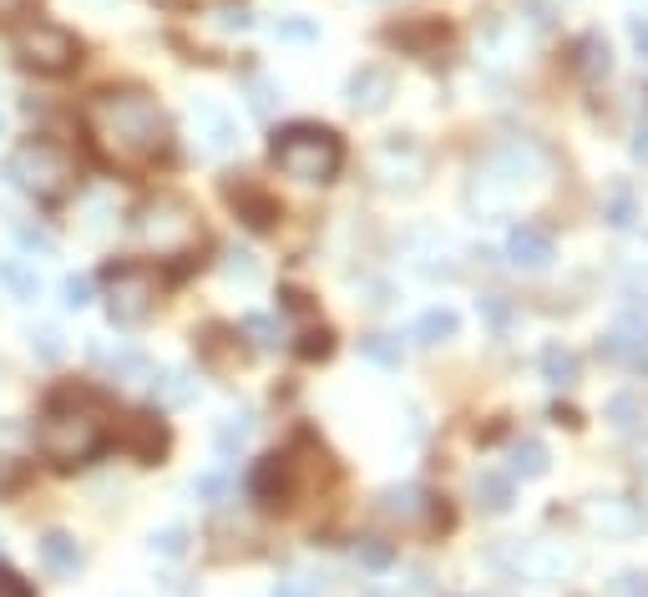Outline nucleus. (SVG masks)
Returning a JSON list of instances; mask_svg holds the SVG:
<instances>
[{
  "label": "nucleus",
  "mask_w": 648,
  "mask_h": 597,
  "mask_svg": "<svg viewBox=\"0 0 648 597\" xmlns=\"http://www.w3.org/2000/svg\"><path fill=\"white\" fill-rule=\"evenodd\" d=\"M0 597H36V587L25 583L15 567H0Z\"/></svg>",
  "instance_id": "de8ad7c7"
},
{
  "label": "nucleus",
  "mask_w": 648,
  "mask_h": 597,
  "mask_svg": "<svg viewBox=\"0 0 648 597\" xmlns=\"http://www.w3.org/2000/svg\"><path fill=\"white\" fill-rule=\"evenodd\" d=\"M86 137L112 168H153L168 153V117L147 92L137 86H117V92H96L82 112Z\"/></svg>",
  "instance_id": "f257e3e1"
},
{
  "label": "nucleus",
  "mask_w": 648,
  "mask_h": 597,
  "mask_svg": "<svg viewBox=\"0 0 648 597\" xmlns=\"http://www.w3.org/2000/svg\"><path fill=\"white\" fill-rule=\"evenodd\" d=\"M36 446L51 467H82L107 446V410L86 390H66L46 406L36 426Z\"/></svg>",
  "instance_id": "f03ea898"
},
{
  "label": "nucleus",
  "mask_w": 648,
  "mask_h": 597,
  "mask_svg": "<svg viewBox=\"0 0 648 597\" xmlns=\"http://www.w3.org/2000/svg\"><path fill=\"white\" fill-rule=\"evenodd\" d=\"M360 349L375 359V365H400V339H390V335H365Z\"/></svg>",
  "instance_id": "a19ab883"
},
{
  "label": "nucleus",
  "mask_w": 648,
  "mask_h": 597,
  "mask_svg": "<svg viewBox=\"0 0 648 597\" xmlns=\"http://www.w3.org/2000/svg\"><path fill=\"white\" fill-rule=\"evenodd\" d=\"M147 547H153V557H182L188 552V526H163V532H153L147 537Z\"/></svg>",
  "instance_id": "58836bf2"
},
{
  "label": "nucleus",
  "mask_w": 648,
  "mask_h": 597,
  "mask_svg": "<svg viewBox=\"0 0 648 597\" xmlns=\"http://www.w3.org/2000/svg\"><path fill=\"white\" fill-rule=\"evenodd\" d=\"M537 370H542V380L547 385H557V390H573L577 380H583V359H577V349H567V345H542V355H537Z\"/></svg>",
  "instance_id": "4be33fe9"
},
{
  "label": "nucleus",
  "mask_w": 648,
  "mask_h": 597,
  "mask_svg": "<svg viewBox=\"0 0 648 597\" xmlns=\"http://www.w3.org/2000/svg\"><path fill=\"white\" fill-rule=\"evenodd\" d=\"M274 597H314V583L310 577H284V583L274 587Z\"/></svg>",
  "instance_id": "3c124183"
},
{
  "label": "nucleus",
  "mask_w": 648,
  "mask_h": 597,
  "mask_svg": "<svg viewBox=\"0 0 648 597\" xmlns=\"http://www.w3.org/2000/svg\"><path fill=\"white\" fill-rule=\"evenodd\" d=\"M11 178L21 192H31L41 203H56V198H66L76 188V157L61 143H51V137H31V143L15 147Z\"/></svg>",
  "instance_id": "423d86ee"
},
{
  "label": "nucleus",
  "mask_w": 648,
  "mask_h": 597,
  "mask_svg": "<svg viewBox=\"0 0 648 597\" xmlns=\"http://www.w3.org/2000/svg\"><path fill=\"white\" fill-rule=\"evenodd\" d=\"M477 314L492 324L497 335H506V329L516 324V304H512L506 294H481V298H477Z\"/></svg>",
  "instance_id": "f704fd0d"
},
{
  "label": "nucleus",
  "mask_w": 648,
  "mask_h": 597,
  "mask_svg": "<svg viewBox=\"0 0 648 597\" xmlns=\"http://www.w3.org/2000/svg\"><path fill=\"white\" fill-rule=\"evenodd\" d=\"M11 51L25 72H36V76H66V72H76V61H82V41H76L66 25L41 21V15L15 25Z\"/></svg>",
  "instance_id": "0eeeda50"
},
{
  "label": "nucleus",
  "mask_w": 648,
  "mask_h": 597,
  "mask_svg": "<svg viewBox=\"0 0 648 597\" xmlns=\"http://www.w3.org/2000/svg\"><path fill=\"white\" fill-rule=\"evenodd\" d=\"M61 298H66V310H86V304H92V279H86V274H66V279H61Z\"/></svg>",
  "instance_id": "79ce46f5"
},
{
  "label": "nucleus",
  "mask_w": 648,
  "mask_h": 597,
  "mask_svg": "<svg viewBox=\"0 0 648 597\" xmlns=\"http://www.w3.org/2000/svg\"><path fill=\"white\" fill-rule=\"evenodd\" d=\"M294 491H300V461H294L289 451L264 455V461L249 471V496L259 506H269V512L294 502Z\"/></svg>",
  "instance_id": "9d476101"
},
{
  "label": "nucleus",
  "mask_w": 648,
  "mask_h": 597,
  "mask_svg": "<svg viewBox=\"0 0 648 597\" xmlns=\"http://www.w3.org/2000/svg\"><path fill=\"white\" fill-rule=\"evenodd\" d=\"M365 597H385V593H365Z\"/></svg>",
  "instance_id": "6e6d98bb"
},
{
  "label": "nucleus",
  "mask_w": 648,
  "mask_h": 597,
  "mask_svg": "<svg viewBox=\"0 0 648 597\" xmlns=\"http://www.w3.org/2000/svg\"><path fill=\"white\" fill-rule=\"evenodd\" d=\"M36 552H41V562H46V573H56V577H76L86 562L82 542H76L72 532H46V537L36 542Z\"/></svg>",
  "instance_id": "6ab92c4d"
},
{
  "label": "nucleus",
  "mask_w": 648,
  "mask_h": 597,
  "mask_svg": "<svg viewBox=\"0 0 648 597\" xmlns=\"http://www.w3.org/2000/svg\"><path fill=\"white\" fill-rule=\"evenodd\" d=\"M390 96H396V72L390 66H380V61H365V66H355L345 82V102L360 117H375V112L390 107Z\"/></svg>",
  "instance_id": "4468645a"
},
{
  "label": "nucleus",
  "mask_w": 648,
  "mask_h": 597,
  "mask_svg": "<svg viewBox=\"0 0 648 597\" xmlns=\"http://www.w3.org/2000/svg\"><path fill=\"white\" fill-rule=\"evenodd\" d=\"M31 349H36L46 365H56L61 355H66V345H61V335L56 329H31Z\"/></svg>",
  "instance_id": "c03bdc74"
},
{
  "label": "nucleus",
  "mask_w": 648,
  "mask_h": 597,
  "mask_svg": "<svg viewBox=\"0 0 648 597\" xmlns=\"http://www.w3.org/2000/svg\"><path fill=\"white\" fill-rule=\"evenodd\" d=\"M396 542H385V537H360L355 542V562H360L365 573H390L396 567Z\"/></svg>",
  "instance_id": "7c9ffc66"
},
{
  "label": "nucleus",
  "mask_w": 648,
  "mask_h": 597,
  "mask_svg": "<svg viewBox=\"0 0 648 597\" xmlns=\"http://www.w3.org/2000/svg\"><path fill=\"white\" fill-rule=\"evenodd\" d=\"M92 359L102 365V370L112 375L117 385H137V380H153V365H147L137 349H102V345H92Z\"/></svg>",
  "instance_id": "b1692460"
},
{
  "label": "nucleus",
  "mask_w": 648,
  "mask_h": 597,
  "mask_svg": "<svg viewBox=\"0 0 648 597\" xmlns=\"http://www.w3.org/2000/svg\"><path fill=\"white\" fill-rule=\"evenodd\" d=\"M218 274L229 279V284H259V259L253 253H243V249H223V259H218Z\"/></svg>",
  "instance_id": "72a5a7b5"
},
{
  "label": "nucleus",
  "mask_w": 648,
  "mask_h": 597,
  "mask_svg": "<svg viewBox=\"0 0 648 597\" xmlns=\"http://www.w3.org/2000/svg\"><path fill=\"white\" fill-rule=\"evenodd\" d=\"M573 72L583 76V82H603V76L613 72V46L603 31H588V36H577L573 46Z\"/></svg>",
  "instance_id": "412c9836"
},
{
  "label": "nucleus",
  "mask_w": 648,
  "mask_h": 597,
  "mask_svg": "<svg viewBox=\"0 0 648 597\" xmlns=\"http://www.w3.org/2000/svg\"><path fill=\"white\" fill-rule=\"evenodd\" d=\"M583 522L608 542H628L644 526V516H638V502H628L624 491H598V496L583 502Z\"/></svg>",
  "instance_id": "f8f14e48"
},
{
  "label": "nucleus",
  "mask_w": 648,
  "mask_h": 597,
  "mask_svg": "<svg viewBox=\"0 0 648 597\" xmlns=\"http://www.w3.org/2000/svg\"><path fill=\"white\" fill-rule=\"evenodd\" d=\"M603 223L608 228H634L638 223V198L628 182H613L608 192H603Z\"/></svg>",
  "instance_id": "cd10ccee"
},
{
  "label": "nucleus",
  "mask_w": 648,
  "mask_h": 597,
  "mask_svg": "<svg viewBox=\"0 0 648 597\" xmlns=\"http://www.w3.org/2000/svg\"><path fill=\"white\" fill-rule=\"evenodd\" d=\"M613 597H648V573L644 567H628V573L613 577Z\"/></svg>",
  "instance_id": "37998d69"
},
{
  "label": "nucleus",
  "mask_w": 648,
  "mask_h": 597,
  "mask_svg": "<svg viewBox=\"0 0 648 597\" xmlns=\"http://www.w3.org/2000/svg\"><path fill=\"white\" fill-rule=\"evenodd\" d=\"M370 168H375V178H380V188L416 192L420 182H426V147H420L416 137H390V143L375 147Z\"/></svg>",
  "instance_id": "1a4fd4ad"
},
{
  "label": "nucleus",
  "mask_w": 648,
  "mask_h": 597,
  "mask_svg": "<svg viewBox=\"0 0 648 597\" xmlns=\"http://www.w3.org/2000/svg\"><path fill=\"white\" fill-rule=\"evenodd\" d=\"M239 335L249 339V345L259 349V355H264V349H279L284 329H279V320H274V314H243V320H239Z\"/></svg>",
  "instance_id": "c756f323"
},
{
  "label": "nucleus",
  "mask_w": 648,
  "mask_h": 597,
  "mask_svg": "<svg viewBox=\"0 0 648 597\" xmlns=\"http://www.w3.org/2000/svg\"><path fill=\"white\" fill-rule=\"evenodd\" d=\"M188 137L203 157L239 153V127H233V117L218 107V102H192L188 107Z\"/></svg>",
  "instance_id": "9b49d317"
},
{
  "label": "nucleus",
  "mask_w": 648,
  "mask_h": 597,
  "mask_svg": "<svg viewBox=\"0 0 648 597\" xmlns=\"http://www.w3.org/2000/svg\"><path fill=\"white\" fill-rule=\"evenodd\" d=\"M608 426L613 430H638L644 426V400H638V395H613L608 400Z\"/></svg>",
  "instance_id": "e433bc0d"
},
{
  "label": "nucleus",
  "mask_w": 648,
  "mask_h": 597,
  "mask_svg": "<svg viewBox=\"0 0 648 597\" xmlns=\"http://www.w3.org/2000/svg\"><path fill=\"white\" fill-rule=\"evenodd\" d=\"M147 390H153L157 410H182L192 395H198V375H188V370H157L153 380H147Z\"/></svg>",
  "instance_id": "393cba45"
},
{
  "label": "nucleus",
  "mask_w": 648,
  "mask_h": 597,
  "mask_svg": "<svg viewBox=\"0 0 648 597\" xmlns=\"http://www.w3.org/2000/svg\"><path fill=\"white\" fill-rule=\"evenodd\" d=\"M553 471V455H547V446L537 441V436H522V441L506 446V476H522V481H537Z\"/></svg>",
  "instance_id": "aec40b11"
},
{
  "label": "nucleus",
  "mask_w": 648,
  "mask_h": 597,
  "mask_svg": "<svg viewBox=\"0 0 648 597\" xmlns=\"http://www.w3.org/2000/svg\"><path fill=\"white\" fill-rule=\"evenodd\" d=\"M613 329H618V335H628L634 345L648 349V298H624V310H618Z\"/></svg>",
  "instance_id": "2f4dec72"
},
{
  "label": "nucleus",
  "mask_w": 648,
  "mask_h": 597,
  "mask_svg": "<svg viewBox=\"0 0 648 597\" xmlns=\"http://www.w3.org/2000/svg\"><path fill=\"white\" fill-rule=\"evenodd\" d=\"M249 430H253V420L243 416V410H239V416H223V420H218V430H213V446L223 455H239L243 446H249Z\"/></svg>",
  "instance_id": "473e14b6"
},
{
  "label": "nucleus",
  "mask_w": 648,
  "mask_h": 597,
  "mask_svg": "<svg viewBox=\"0 0 648 597\" xmlns=\"http://www.w3.org/2000/svg\"><path fill=\"white\" fill-rule=\"evenodd\" d=\"M269 157H274V168L294 182H335L339 168H345V143H339V132H330V127L289 122V127L274 132Z\"/></svg>",
  "instance_id": "20e7f679"
},
{
  "label": "nucleus",
  "mask_w": 648,
  "mask_h": 597,
  "mask_svg": "<svg viewBox=\"0 0 648 597\" xmlns=\"http://www.w3.org/2000/svg\"><path fill=\"white\" fill-rule=\"evenodd\" d=\"M628 36H634V51L648 61V15H628Z\"/></svg>",
  "instance_id": "8fccbe9b"
},
{
  "label": "nucleus",
  "mask_w": 648,
  "mask_h": 597,
  "mask_svg": "<svg viewBox=\"0 0 648 597\" xmlns=\"http://www.w3.org/2000/svg\"><path fill=\"white\" fill-rule=\"evenodd\" d=\"M157 294H163V284L147 263H112L107 269V320L117 329L143 324L157 310Z\"/></svg>",
  "instance_id": "6e6552de"
},
{
  "label": "nucleus",
  "mask_w": 648,
  "mask_h": 597,
  "mask_svg": "<svg viewBox=\"0 0 648 597\" xmlns=\"http://www.w3.org/2000/svg\"><path fill=\"white\" fill-rule=\"evenodd\" d=\"M628 147H634V163H644V168H648V122H638V127H634V143H628Z\"/></svg>",
  "instance_id": "603ef678"
},
{
  "label": "nucleus",
  "mask_w": 648,
  "mask_h": 597,
  "mask_svg": "<svg viewBox=\"0 0 648 597\" xmlns=\"http://www.w3.org/2000/svg\"><path fill=\"white\" fill-rule=\"evenodd\" d=\"M634 461H638V471H648V430L638 436V446H634Z\"/></svg>",
  "instance_id": "864d4df0"
},
{
  "label": "nucleus",
  "mask_w": 648,
  "mask_h": 597,
  "mask_svg": "<svg viewBox=\"0 0 648 597\" xmlns=\"http://www.w3.org/2000/svg\"><path fill=\"white\" fill-rule=\"evenodd\" d=\"M11 239L21 243L25 253H41V259H46V253L56 249V243H51V233H46V228H31V223H15V228H11Z\"/></svg>",
  "instance_id": "ea45409f"
},
{
  "label": "nucleus",
  "mask_w": 648,
  "mask_h": 597,
  "mask_svg": "<svg viewBox=\"0 0 648 597\" xmlns=\"http://www.w3.org/2000/svg\"><path fill=\"white\" fill-rule=\"evenodd\" d=\"M547 178V157L537 153L532 143H502L497 153H487V163H481L477 172H471V208H481V213H502L512 198H522L527 188H537V182Z\"/></svg>",
  "instance_id": "7ed1b4c3"
},
{
  "label": "nucleus",
  "mask_w": 648,
  "mask_h": 597,
  "mask_svg": "<svg viewBox=\"0 0 648 597\" xmlns=\"http://www.w3.org/2000/svg\"><path fill=\"white\" fill-rule=\"evenodd\" d=\"M117 446L133 461H143V467H157L163 455H168V426L153 416V410H137V416H127L117 426Z\"/></svg>",
  "instance_id": "dca6fc26"
},
{
  "label": "nucleus",
  "mask_w": 648,
  "mask_h": 597,
  "mask_svg": "<svg viewBox=\"0 0 648 597\" xmlns=\"http://www.w3.org/2000/svg\"><path fill=\"white\" fill-rule=\"evenodd\" d=\"M0 284L11 289V298H21V304H36L41 298V274L31 269V263H21V259L0 263Z\"/></svg>",
  "instance_id": "bb28decb"
},
{
  "label": "nucleus",
  "mask_w": 648,
  "mask_h": 597,
  "mask_svg": "<svg viewBox=\"0 0 648 597\" xmlns=\"http://www.w3.org/2000/svg\"><path fill=\"white\" fill-rule=\"evenodd\" d=\"M380 512L396 516V522H426L431 516V491L416 486V481H406V486H385L380 491Z\"/></svg>",
  "instance_id": "a211bd4d"
},
{
  "label": "nucleus",
  "mask_w": 648,
  "mask_h": 597,
  "mask_svg": "<svg viewBox=\"0 0 648 597\" xmlns=\"http://www.w3.org/2000/svg\"><path fill=\"white\" fill-rule=\"evenodd\" d=\"M192 496H198L203 506H223L233 496V476L229 471H203V476L192 481Z\"/></svg>",
  "instance_id": "c9c22d12"
},
{
  "label": "nucleus",
  "mask_w": 648,
  "mask_h": 597,
  "mask_svg": "<svg viewBox=\"0 0 648 597\" xmlns=\"http://www.w3.org/2000/svg\"><path fill=\"white\" fill-rule=\"evenodd\" d=\"M274 36L279 41H314V36H320V25L294 15V21H274Z\"/></svg>",
  "instance_id": "a18cd8bd"
},
{
  "label": "nucleus",
  "mask_w": 648,
  "mask_h": 597,
  "mask_svg": "<svg viewBox=\"0 0 648 597\" xmlns=\"http://www.w3.org/2000/svg\"><path fill=\"white\" fill-rule=\"evenodd\" d=\"M330 349H335V335H330V329H310V335L300 339V355L304 359H324Z\"/></svg>",
  "instance_id": "49530a36"
},
{
  "label": "nucleus",
  "mask_w": 648,
  "mask_h": 597,
  "mask_svg": "<svg viewBox=\"0 0 648 597\" xmlns=\"http://www.w3.org/2000/svg\"><path fill=\"white\" fill-rule=\"evenodd\" d=\"M243 92H249V107L259 112V117H269V112L284 102V92H279L269 76H249V82H243Z\"/></svg>",
  "instance_id": "4c0bfd02"
},
{
  "label": "nucleus",
  "mask_w": 648,
  "mask_h": 597,
  "mask_svg": "<svg viewBox=\"0 0 648 597\" xmlns=\"http://www.w3.org/2000/svg\"><path fill=\"white\" fill-rule=\"evenodd\" d=\"M0 137H6V112H0Z\"/></svg>",
  "instance_id": "5fc2aeb1"
},
{
  "label": "nucleus",
  "mask_w": 648,
  "mask_h": 597,
  "mask_svg": "<svg viewBox=\"0 0 648 597\" xmlns=\"http://www.w3.org/2000/svg\"><path fill=\"white\" fill-rule=\"evenodd\" d=\"M471 496H477V506L487 516H506L516 502V481L506 476V471H481V476L471 481Z\"/></svg>",
  "instance_id": "5701e85b"
},
{
  "label": "nucleus",
  "mask_w": 648,
  "mask_h": 597,
  "mask_svg": "<svg viewBox=\"0 0 648 597\" xmlns=\"http://www.w3.org/2000/svg\"><path fill=\"white\" fill-rule=\"evenodd\" d=\"M223 198H229V203L239 208V218H243L249 228H259V233H264V228H274L279 203L269 198V192L253 188V182H229V188H223Z\"/></svg>",
  "instance_id": "f3484780"
},
{
  "label": "nucleus",
  "mask_w": 648,
  "mask_h": 597,
  "mask_svg": "<svg viewBox=\"0 0 648 597\" xmlns=\"http://www.w3.org/2000/svg\"><path fill=\"white\" fill-rule=\"evenodd\" d=\"M133 233L143 239V249L163 253V259H182V253H192L198 239H203L192 203L173 198V192H157V198L133 208Z\"/></svg>",
  "instance_id": "39448f33"
},
{
  "label": "nucleus",
  "mask_w": 648,
  "mask_h": 597,
  "mask_svg": "<svg viewBox=\"0 0 648 597\" xmlns=\"http://www.w3.org/2000/svg\"><path fill=\"white\" fill-rule=\"evenodd\" d=\"M598 355L613 359V365H628V370H648V349L634 345L628 335H618V329H608V335L598 339Z\"/></svg>",
  "instance_id": "c85d7f7f"
},
{
  "label": "nucleus",
  "mask_w": 648,
  "mask_h": 597,
  "mask_svg": "<svg viewBox=\"0 0 648 597\" xmlns=\"http://www.w3.org/2000/svg\"><path fill=\"white\" fill-rule=\"evenodd\" d=\"M497 562L512 567L516 577H527V583H553V577H563L573 567V557L563 547H553V542H512V547L497 552Z\"/></svg>",
  "instance_id": "ddd939ff"
},
{
  "label": "nucleus",
  "mask_w": 648,
  "mask_h": 597,
  "mask_svg": "<svg viewBox=\"0 0 648 597\" xmlns=\"http://www.w3.org/2000/svg\"><path fill=\"white\" fill-rule=\"evenodd\" d=\"M457 329H461V320H457V310H446V304H431V310L420 314L416 320V345H446V339H457Z\"/></svg>",
  "instance_id": "a878e982"
},
{
  "label": "nucleus",
  "mask_w": 648,
  "mask_h": 597,
  "mask_svg": "<svg viewBox=\"0 0 648 597\" xmlns=\"http://www.w3.org/2000/svg\"><path fill=\"white\" fill-rule=\"evenodd\" d=\"M218 25H223V31H249L253 15L243 11V6H223V11H218Z\"/></svg>",
  "instance_id": "09e8293b"
},
{
  "label": "nucleus",
  "mask_w": 648,
  "mask_h": 597,
  "mask_svg": "<svg viewBox=\"0 0 648 597\" xmlns=\"http://www.w3.org/2000/svg\"><path fill=\"white\" fill-rule=\"evenodd\" d=\"M557 259V239L542 223H516L506 233V263L522 269V274H547Z\"/></svg>",
  "instance_id": "2eb2a0df"
}]
</instances>
